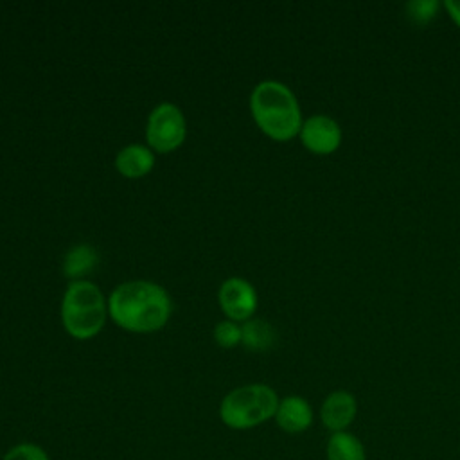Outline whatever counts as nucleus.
I'll use <instances>...</instances> for the list:
<instances>
[{
	"label": "nucleus",
	"mask_w": 460,
	"mask_h": 460,
	"mask_svg": "<svg viewBox=\"0 0 460 460\" xmlns=\"http://www.w3.org/2000/svg\"><path fill=\"white\" fill-rule=\"evenodd\" d=\"M277 340L275 329L264 320H250L241 327V341L250 350H268Z\"/></svg>",
	"instance_id": "nucleus-12"
},
{
	"label": "nucleus",
	"mask_w": 460,
	"mask_h": 460,
	"mask_svg": "<svg viewBox=\"0 0 460 460\" xmlns=\"http://www.w3.org/2000/svg\"><path fill=\"white\" fill-rule=\"evenodd\" d=\"M275 390L262 383L244 385L228 392L219 404V417L232 429H250L275 417L279 408Z\"/></svg>",
	"instance_id": "nucleus-4"
},
{
	"label": "nucleus",
	"mask_w": 460,
	"mask_h": 460,
	"mask_svg": "<svg viewBox=\"0 0 460 460\" xmlns=\"http://www.w3.org/2000/svg\"><path fill=\"white\" fill-rule=\"evenodd\" d=\"M298 135L304 147L314 155H331L341 144V129L338 122L327 115H313L304 120Z\"/></svg>",
	"instance_id": "nucleus-7"
},
{
	"label": "nucleus",
	"mask_w": 460,
	"mask_h": 460,
	"mask_svg": "<svg viewBox=\"0 0 460 460\" xmlns=\"http://www.w3.org/2000/svg\"><path fill=\"white\" fill-rule=\"evenodd\" d=\"M155 165V155L149 147L129 144L117 153L115 167L126 178H142Z\"/></svg>",
	"instance_id": "nucleus-10"
},
{
	"label": "nucleus",
	"mask_w": 460,
	"mask_h": 460,
	"mask_svg": "<svg viewBox=\"0 0 460 460\" xmlns=\"http://www.w3.org/2000/svg\"><path fill=\"white\" fill-rule=\"evenodd\" d=\"M61 322L65 331L77 338H93L106 322V302L93 282L74 280L61 302Z\"/></svg>",
	"instance_id": "nucleus-3"
},
{
	"label": "nucleus",
	"mask_w": 460,
	"mask_h": 460,
	"mask_svg": "<svg viewBox=\"0 0 460 460\" xmlns=\"http://www.w3.org/2000/svg\"><path fill=\"white\" fill-rule=\"evenodd\" d=\"M408 16L415 23H428L431 18H435L438 11V2L437 0H413L406 4Z\"/></svg>",
	"instance_id": "nucleus-15"
},
{
	"label": "nucleus",
	"mask_w": 460,
	"mask_h": 460,
	"mask_svg": "<svg viewBox=\"0 0 460 460\" xmlns=\"http://www.w3.org/2000/svg\"><path fill=\"white\" fill-rule=\"evenodd\" d=\"M185 119L181 110L172 102L158 104L146 126V140L151 149L158 153H169L180 147L185 140Z\"/></svg>",
	"instance_id": "nucleus-5"
},
{
	"label": "nucleus",
	"mask_w": 460,
	"mask_h": 460,
	"mask_svg": "<svg viewBox=\"0 0 460 460\" xmlns=\"http://www.w3.org/2000/svg\"><path fill=\"white\" fill-rule=\"evenodd\" d=\"M444 7L449 13L451 20L460 27V0H446Z\"/></svg>",
	"instance_id": "nucleus-17"
},
{
	"label": "nucleus",
	"mask_w": 460,
	"mask_h": 460,
	"mask_svg": "<svg viewBox=\"0 0 460 460\" xmlns=\"http://www.w3.org/2000/svg\"><path fill=\"white\" fill-rule=\"evenodd\" d=\"M97 262L95 250L88 244H79L74 246L65 259V275L68 277H81L86 275Z\"/></svg>",
	"instance_id": "nucleus-13"
},
{
	"label": "nucleus",
	"mask_w": 460,
	"mask_h": 460,
	"mask_svg": "<svg viewBox=\"0 0 460 460\" xmlns=\"http://www.w3.org/2000/svg\"><path fill=\"white\" fill-rule=\"evenodd\" d=\"M2 460H50L47 451L32 442H22L11 447Z\"/></svg>",
	"instance_id": "nucleus-14"
},
{
	"label": "nucleus",
	"mask_w": 460,
	"mask_h": 460,
	"mask_svg": "<svg viewBox=\"0 0 460 460\" xmlns=\"http://www.w3.org/2000/svg\"><path fill=\"white\" fill-rule=\"evenodd\" d=\"M327 460H365L363 444L349 431L332 433L327 442Z\"/></svg>",
	"instance_id": "nucleus-11"
},
{
	"label": "nucleus",
	"mask_w": 460,
	"mask_h": 460,
	"mask_svg": "<svg viewBox=\"0 0 460 460\" xmlns=\"http://www.w3.org/2000/svg\"><path fill=\"white\" fill-rule=\"evenodd\" d=\"M219 307L232 322L248 320L257 309V293L244 279L232 277L225 280L217 293Z\"/></svg>",
	"instance_id": "nucleus-6"
},
{
	"label": "nucleus",
	"mask_w": 460,
	"mask_h": 460,
	"mask_svg": "<svg viewBox=\"0 0 460 460\" xmlns=\"http://www.w3.org/2000/svg\"><path fill=\"white\" fill-rule=\"evenodd\" d=\"M275 420L286 433H302L313 424V410L304 397L288 395L279 402Z\"/></svg>",
	"instance_id": "nucleus-9"
},
{
	"label": "nucleus",
	"mask_w": 460,
	"mask_h": 460,
	"mask_svg": "<svg viewBox=\"0 0 460 460\" xmlns=\"http://www.w3.org/2000/svg\"><path fill=\"white\" fill-rule=\"evenodd\" d=\"M356 413H358L356 397L350 392H345V390H338V392L329 394L325 397L322 408H320L322 422L332 433L347 431V428L356 419Z\"/></svg>",
	"instance_id": "nucleus-8"
},
{
	"label": "nucleus",
	"mask_w": 460,
	"mask_h": 460,
	"mask_svg": "<svg viewBox=\"0 0 460 460\" xmlns=\"http://www.w3.org/2000/svg\"><path fill=\"white\" fill-rule=\"evenodd\" d=\"M108 311L111 320L129 332H155L171 316V298L155 282L131 280L111 291Z\"/></svg>",
	"instance_id": "nucleus-1"
},
{
	"label": "nucleus",
	"mask_w": 460,
	"mask_h": 460,
	"mask_svg": "<svg viewBox=\"0 0 460 460\" xmlns=\"http://www.w3.org/2000/svg\"><path fill=\"white\" fill-rule=\"evenodd\" d=\"M250 110L261 131L273 140H289L302 129L298 101L284 83H259L250 95Z\"/></svg>",
	"instance_id": "nucleus-2"
},
{
	"label": "nucleus",
	"mask_w": 460,
	"mask_h": 460,
	"mask_svg": "<svg viewBox=\"0 0 460 460\" xmlns=\"http://www.w3.org/2000/svg\"><path fill=\"white\" fill-rule=\"evenodd\" d=\"M214 338L219 347L232 349L241 341V327H237L232 320L219 322L214 329Z\"/></svg>",
	"instance_id": "nucleus-16"
}]
</instances>
